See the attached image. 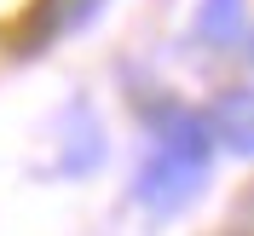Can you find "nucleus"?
<instances>
[{
    "mask_svg": "<svg viewBox=\"0 0 254 236\" xmlns=\"http://www.w3.org/2000/svg\"><path fill=\"white\" fill-rule=\"evenodd\" d=\"M231 236H254V190L231 207Z\"/></svg>",
    "mask_w": 254,
    "mask_h": 236,
    "instance_id": "423d86ee",
    "label": "nucleus"
},
{
    "mask_svg": "<svg viewBox=\"0 0 254 236\" xmlns=\"http://www.w3.org/2000/svg\"><path fill=\"white\" fill-rule=\"evenodd\" d=\"M202 127H208V139L225 144L231 156L254 161V87H225V93L208 104Z\"/></svg>",
    "mask_w": 254,
    "mask_h": 236,
    "instance_id": "f03ea898",
    "label": "nucleus"
},
{
    "mask_svg": "<svg viewBox=\"0 0 254 236\" xmlns=\"http://www.w3.org/2000/svg\"><path fill=\"white\" fill-rule=\"evenodd\" d=\"M243 29V0H202V12H196V35L225 47V41H237Z\"/></svg>",
    "mask_w": 254,
    "mask_h": 236,
    "instance_id": "39448f33",
    "label": "nucleus"
},
{
    "mask_svg": "<svg viewBox=\"0 0 254 236\" xmlns=\"http://www.w3.org/2000/svg\"><path fill=\"white\" fill-rule=\"evenodd\" d=\"M98 12H104V0H41V6H35V23H29V52H41L47 41H64V35L87 29Z\"/></svg>",
    "mask_w": 254,
    "mask_h": 236,
    "instance_id": "7ed1b4c3",
    "label": "nucleus"
},
{
    "mask_svg": "<svg viewBox=\"0 0 254 236\" xmlns=\"http://www.w3.org/2000/svg\"><path fill=\"white\" fill-rule=\"evenodd\" d=\"M249 58H254V41H249Z\"/></svg>",
    "mask_w": 254,
    "mask_h": 236,
    "instance_id": "0eeeda50",
    "label": "nucleus"
},
{
    "mask_svg": "<svg viewBox=\"0 0 254 236\" xmlns=\"http://www.w3.org/2000/svg\"><path fill=\"white\" fill-rule=\"evenodd\" d=\"M98 161H104V127H98V115L81 104V133H69L64 173H87V167H98Z\"/></svg>",
    "mask_w": 254,
    "mask_h": 236,
    "instance_id": "20e7f679",
    "label": "nucleus"
},
{
    "mask_svg": "<svg viewBox=\"0 0 254 236\" xmlns=\"http://www.w3.org/2000/svg\"><path fill=\"white\" fill-rule=\"evenodd\" d=\"M144 121L156 133V150H150V161H144L139 179H133V202L168 219V213H179V207L202 190L214 139H208L202 115L185 110V104H174V98H144Z\"/></svg>",
    "mask_w": 254,
    "mask_h": 236,
    "instance_id": "f257e3e1",
    "label": "nucleus"
}]
</instances>
